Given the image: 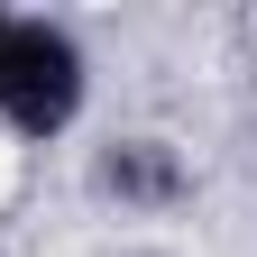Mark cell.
Instances as JSON below:
<instances>
[{
	"instance_id": "cell-1",
	"label": "cell",
	"mask_w": 257,
	"mask_h": 257,
	"mask_svg": "<svg viewBox=\"0 0 257 257\" xmlns=\"http://www.w3.org/2000/svg\"><path fill=\"white\" fill-rule=\"evenodd\" d=\"M92 110V46L46 10H10L0 19V128L28 147L74 138Z\"/></svg>"
},
{
	"instance_id": "cell-2",
	"label": "cell",
	"mask_w": 257,
	"mask_h": 257,
	"mask_svg": "<svg viewBox=\"0 0 257 257\" xmlns=\"http://www.w3.org/2000/svg\"><path fill=\"white\" fill-rule=\"evenodd\" d=\"M92 193L119 211H175L193 193V166L175 138H156V128H119L110 147H92Z\"/></svg>"
},
{
	"instance_id": "cell-3",
	"label": "cell",
	"mask_w": 257,
	"mask_h": 257,
	"mask_svg": "<svg viewBox=\"0 0 257 257\" xmlns=\"http://www.w3.org/2000/svg\"><path fill=\"white\" fill-rule=\"evenodd\" d=\"M119 257H175V248H119Z\"/></svg>"
},
{
	"instance_id": "cell-4",
	"label": "cell",
	"mask_w": 257,
	"mask_h": 257,
	"mask_svg": "<svg viewBox=\"0 0 257 257\" xmlns=\"http://www.w3.org/2000/svg\"><path fill=\"white\" fill-rule=\"evenodd\" d=\"M0 19H10V10H0Z\"/></svg>"
}]
</instances>
